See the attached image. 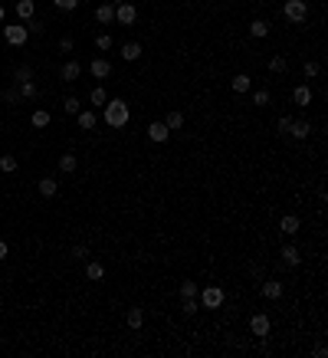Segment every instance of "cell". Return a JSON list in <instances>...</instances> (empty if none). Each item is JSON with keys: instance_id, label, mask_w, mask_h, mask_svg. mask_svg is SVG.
I'll return each instance as SVG.
<instances>
[{"instance_id": "31", "label": "cell", "mask_w": 328, "mask_h": 358, "mask_svg": "<svg viewBox=\"0 0 328 358\" xmlns=\"http://www.w3.org/2000/svg\"><path fill=\"white\" fill-rule=\"evenodd\" d=\"M62 112H66V115H76V112H79V99H76V95H69V99L62 102Z\"/></svg>"}, {"instance_id": "18", "label": "cell", "mask_w": 328, "mask_h": 358, "mask_svg": "<svg viewBox=\"0 0 328 358\" xmlns=\"http://www.w3.org/2000/svg\"><path fill=\"white\" fill-rule=\"evenodd\" d=\"M76 115H79V128H82V132H92L95 122H99V118H95V112H76Z\"/></svg>"}, {"instance_id": "33", "label": "cell", "mask_w": 328, "mask_h": 358, "mask_svg": "<svg viewBox=\"0 0 328 358\" xmlns=\"http://www.w3.org/2000/svg\"><path fill=\"white\" fill-rule=\"evenodd\" d=\"M197 296H191V299H184V315H197Z\"/></svg>"}, {"instance_id": "5", "label": "cell", "mask_w": 328, "mask_h": 358, "mask_svg": "<svg viewBox=\"0 0 328 358\" xmlns=\"http://www.w3.org/2000/svg\"><path fill=\"white\" fill-rule=\"evenodd\" d=\"M200 303H204V309H220L223 306V289L220 286H207V289L200 292Z\"/></svg>"}, {"instance_id": "45", "label": "cell", "mask_w": 328, "mask_h": 358, "mask_svg": "<svg viewBox=\"0 0 328 358\" xmlns=\"http://www.w3.org/2000/svg\"><path fill=\"white\" fill-rule=\"evenodd\" d=\"M7 253H10V247H7V243L0 240V259H7Z\"/></svg>"}, {"instance_id": "46", "label": "cell", "mask_w": 328, "mask_h": 358, "mask_svg": "<svg viewBox=\"0 0 328 358\" xmlns=\"http://www.w3.org/2000/svg\"><path fill=\"white\" fill-rule=\"evenodd\" d=\"M4 17H7V13H4V7H0V23H4Z\"/></svg>"}, {"instance_id": "9", "label": "cell", "mask_w": 328, "mask_h": 358, "mask_svg": "<svg viewBox=\"0 0 328 358\" xmlns=\"http://www.w3.org/2000/svg\"><path fill=\"white\" fill-rule=\"evenodd\" d=\"M33 13H37V4H33V0H17V17L23 20V23H30Z\"/></svg>"}, {"instance_id": "36", "label": "cell", "mask_w": 328, "mask_h": 358, "mask_svg": "<svg viewBox=\"0 0 328 358\" xmlns=\"http://www.w3.org/2000/svg\"><path fill=\"white\" fill-rule=\"evenodd\" d=\"M249 276H253V279H263V276H266V270H263V263H253V266H249Z\"/></svg>"}, {"instance_id": "2", "label": "cell", "mask_w": 328, "mask_h": 358, "mask_svg": "<svg viewBox=\"0 0 328 358\" xmlns=\"http://www.w3.org/2000/svg\"><path fill=\"white\" fill-rule=\"evenodd\" d=\"M282 13H285L289 23H305V17H309V4H305V0H285Z\"/></svg>"}, {"instance_id": "35", "label": "cell", "mask_w": 328, "mask_h": 358, "mask_svg": "<svg viewBox=\"0 0 328 358\" xmlns=\"http://www.w3.org/2000/svg\"><path fill=\"white\" fill-rule=\"evenodd\" d=\"M56 7H59V10H76V7H79V0H53Z\"/></svg>"}, {"instance_id": "30", "label": "cell", "mask_w": 328, "mask_h": 358, "mask_svg": "<svg viewBox=\"0 0 328 358\" xmlns=\"http://www.w3.org/2000/svg\"><path fill=\"white\" fill-rule=\"evenodd\" d=\"M20 95H23V99H37V86H33L30 79L20 82Z\"/></svg>"}, {"instance_id": "14", "label": "cell", "mask_w": 328, "mask_h": 358, "mask_svg": "<svg viewBox=\"0 0 328 358\" xmlns=\"http://www.w3.org/2000/svg\"><path fill=\"white\" fill-rule=\"evenodd\" d=\"M95 20H99V23H112V20H115V4L95 7Z\"/></svg>"}, {"instance_id": "34", "label": "cell", "mask_w": 328, "mask_h": 358, "mask_svg": "<svg viewBox=\"0 0 328 358\" xmlns=\"http://www.w3.org/2000/svg\"><path fill=\"white\" fill-rule=\"evenodd\" d=\"M95 46H99V50H112V37L108 33H99V37H95Z\"/></svg>"}, {"instance_id": "24", "label": "cell", "mask_w": 328, "mask_h": 358, "mask_svg": "<svg viewBox=\"0 0 328 358\" xmlns=\"http://www.w3.org/2000/svg\"><path fill=\"white\" fill-rule=\"evenodd\" d=\"M89 102H92V105H105V102H108V92H105L102 86H95L92 92H89Z\"/></svg>"}, {"instance_id": "32", "label": "cell", "mask_w": 328, "mask_h": 358, "mask_svg": "<svg viewBox=\"0 0 328 358\" xmlns=\"http://www.w3.org/2000/svg\"><path fill=\"white\" fill-rule=\"evenodd\" d=\"M0 168L4 171H17V158L13 154H0Z\"/></svg>"}, {"instance_id": "3", "label": "cell", "mask_w": 328, "mask_h": 358, "mask_svg": "<svg viewBox=\"0 0 328 358\" xmlns=\"http://www.w3.org/2000/svg\"><path fill=\"white\" fill-rule=\"evenodd\" d=\"M4 40L10 46H23L26 40H30V30H26L23 23H17V26H4Z\"/></svg>"}, {"instance_id": "19", "label": "cell", "mask_w": 328, "mask_h": 358, "mask_svg": "<svg viewBox=\"0 0 328 358\" xmlns=\"http://www.w3.org/2000/svg\"><path fill=\"white\" fill-rule=\"evenodd\" d=\"M164 125H167V132H177L180 125H184V115H180L177 109H174V112H167V115H164Z\"/></svg>"}, {"instance_id": "41", "label": "cell", "mask_w": 328, "mask_h": 358, "mask_svg": "<svg viewBox=\"0 0 328 358\" xmlns=\"http://www.w3.org/2000/svg\"><path fill=\"white\" fill-rule=\"evenodd\" d=\"M26 30H30V33H43L46 26H43V23H37V20H30V26H26Z\"/></svg>"}, {"instance_id": "6", "label": "cell", "mask_w": 328, "mask_h": 358, "mask_svg": "<svg viewBox=\"0 0 328 358\" xmlns=\"http://www.w3.org/2000/svg\"><path fill=\"white\" fill-rule=\"evenodd\" d=\"M115 20H118L122 26H131V23L138 20V10L128 4V0H125V4H118V7H115Z\"/></svg>"}, {"instance_id": "12", "label": "cell", "mask_w": 328, "mask_h": 358, "mask_svg": "<svg viewBox=\"0 0 328 358\" xmlns=\"http://www.w3.org/2000/svg\"><path fill=\"white\" fill-rule=\"evenodd\" d=\"M292 102L296 105H312V89L309 86H296L292 89Z\"/></svg>"}, {"instance_id": "28", "label": "cell", "mask_w": 328, "mask_h": 358, "mask_svg": "<svg viewBox=\"0 0 328 358\" xmlns=\"http://www.w3.org/2000/svg\"><path fill=\"white\" fill-rule=\"evenodd\" d=\"M86 276H89V279H102V276H105V266H102L99 259H95V263H89V266H86Z\"/></svg>"}, {"instance_id": "15", "label": "cell", "mask_w": 328, "mask_h": 358, "mask_svg": "<svg viewBox=\"0 0 328 358\" xmlns=\"http://www.w3.org/2000/svg\"><path fill=\"white\" fill-rule=\"evenodd\" d=\"M230 89H233V92H249V76L246 73H236L233 79H230Z\"/></svg>"}, {"instance_id": "25", "label": "cell", "mask_w": 328, "mask_h": 358, "mask_svg": "<svg viewBox=\"0 0 328 358\" xmlns=\"http://www.w3.org/2000/svg\"><path fill=\"white\" fill-rule=\"evenodd\" d=\"M37 191L43 194V198H53V194H56V181H53V178H43V181L37 184Z\"/></svg>"}, {"instance_id": "40", "label": "cell", "mask_w": 328, "mask_h": 358, "mask_svg": "<svg viewBox=\"0 0 328 358\" xmlns=\"http://www.w3.org/2000/svg\"><path fill=\"white\" fill-rule=\"evenodd\" d=\"M256 105H269V92H266V89H260V92H256Z\"/></svg>"}, {"instance_id": "4", "label": "cell", "mask_w": 328, "mask_h": 358, "mask_svg": "<svg viewBox=\"0 0 328 358\" xmlns=\"http://www.w3.org/2000/svg\"><path fill=\"white\" fill-rule=\"evenodd\" d=\"M269 329H273V322H269V315L256 312L253 319H249V332H253L256 339H266V335H269Z\"/></svg>"}, {"instance_id": "29", "label": "cell", "mask_w": 328, "mask_h": 358, "mask_svg": "<svg viewBox=\"0 0 328 358\" xmlns=\"http://www.w3.org/2000/svg\"><path fill=\"white\" fill-rule=\"evenodd\" d=\"M285 66H289V62H285L282 53H276L273 59H269V69H273V73H285Z\"/></svg>"}, {"instance_id": "10", "label": "cell", "mask_w": 328, "mask_h": 358, "mask_svg": "<svg viewBox=\"0 0 328 358\" xmlns=\"http://www.w3.org/2000/svg\"><path fill=\"white\" fill-rule=\"evenodd\" d=\"M167 135H171V132H167L164 122H151L148 125V138L151 142H167Z\"/></svg>"}, {"instance_id": "13", "label": "cell", "mask_w": 328, "mask_h": 358, "mask_svg": "<svg viewBox=\"0 0 328 358\" xmlns=\"http://www.w3.org/2000/svg\"><path fill=\"white\" fill-rule=\"evenodd\" d=\"M299 259H302V253H299V247L285 243V247H282V263H285V266H299Z\"/></svg>"}, {"instance_id": "21", "label": "cell", "mask_w": 328, "mask_h": 358, "mask_svg": "<svg viewBox=\"0 0 328 358\" xmlns=\"http://www.w3.org/2000/svg\"><path fill=\"white\" fill-rule=\"evenodd\" d=\"M59 76H62V79H66V82H72V79H79V62H66V66H62L59 69Z\"/></svg>"}, {"instance_id": "47", "label": "cell", "mask_w": 328, "mask_h": 358, "mask_svg": "<svg viewBox=\"0 0 328 358\" xmlns=\"http://www.w3.org/2000/svg\"><path fill=\"white\" fill-rule=\"evenodd\" d=\"M108 4H115V7H118V4H125V0H108Z\"/></svg>"}, {"instance_id": "11", "label": "cell", "mask_w": 328, "mask_h": 358, "mask_svg": "<svg viewBox=\"0 0 328 358\" xmlns=\"http://www.w3.org/2000/svg\"><path fill=\"white\" fill-rule=\"evenodd\" d=\"M89 73H92L95 79H105V76L112 73V62H108V59H92V66H89Z\"/></svg>"}, {"instance_id": "1", "label": "cell", "mask_w": 328, "mask_h": 358, "mask_svg": "<svg viewBox=\"0 0 328 358\" xmlns=\"http://www.w3.org/2000/svg\"><path fill=\"white\" fill-rule=\"evenodd\" d=\"M128 118H131V112H128V105H125L122 99H108L105 102V125L108 128H125Z\"/></svg>"}, {"instance_id": "7", "label": "cell", "mask_w": 328, "mask_h": 358, "mask_svg": "<svg viewBox=\"0 0 328 358\" xmlns=\"http://www.w3.org/2000/svg\"><path fill=\"white\" fill-rule=\"evenodd\" d=\"M260 292H263L266 299H273V303H276V299H282V283H276V279H263Z\"/></svg>"}, {"instance_id": "20", "label": "cell", "mask_w": 328, "mask_h": 358, "mask_svg": "<svg viewBox=\"0 0 328 358\" xmlns=\"http://www.w3.org/2000/svg\"><path fill=\"white\" fill-rule=\"evenodd\" d=\"M279 230H282V234H296V230H299V217L296 214H285L282 220H279Z\"/></svg>"}, {"instance_id": "43", "label": "cell", "mask_w": 328, "mask_h": 358, "mask_svg": "<svg viewBox=\"0 0 328 358\" xmlns=\"http://www.w3.org/2000/svg\"><path fill=\"white\" fill-rule=\"evenodd\" d=\"M289 125H292V118H289V115L279 118V132H289Z\"/></svg>"}, {"instance_id": "17", "label": "cell", "mask_w": 328, "mask_h": 358, "mask_svg": "<svg viewBox=\"0 0 328 358\" xmlns=\"http://www.w3.org/2000/svg\"><path fill=\"white\" fill-rule=\"evenodd\" d=\"M30 122H33V128H46V125L53 122V115H50L46 109H37V112H33V118H30Z\"/></svg>"}, {"instance_id": "42", "label": "cell", "mask_w": 328, "mask_h": 358, "mask_svg": "<svg viewBox=\"0 0 328 358\" xmlns=\"http://www.w3.org/2000/svg\"><path fill=\"white\" fill-rule=\"evenodd\" d=\"M59 50H62V53H69V50H72V40L62 37V40H59Z\"/></svg>"}, {"instance_id": "8", "label": "cell", "mask_w": 328, "mask_h": 358, "mask_svg": "<svg viewBox=\"0 0 328 358\" xmlns=\"http://www.w3.org/2000/svg\"><path fill=\"white\" fill-rule=\"evenodd\" d=\"M289 135H292V138H299V142H305V138L312 135V125H309V122H302V118H299V122L292 118V125H289Z\"/></svg>"}, {"instance_id": "37", "label": "cell", "mask_w": 328, "mask_h": 358, "mask_svg": "<svg viewBox=\"0 0 328 358\" xmlns=\"http://www.w3.org/2000/svg\"><path fill=\"white\" fill-rule=\"evenodd\" d=\"M302 73H305V79H312V76H318V62H305V69H302Z\"/></svg>"}, {"instance_id": "26", "label": "cell", "mask_w": 328, "mask_h": 358, "mask_svg": "<svg viewBox=\"0 0 328 358\" xmlns=\"http://www.w3.org/2000/svg\"><path fill=\"white\" fill-rule=\"evenodd\" d=\"M197 283H194V279H184V283H180V299H191V296H197Z\"/></svg>"}, {"instance_id": "22", "label": "cell", "mask_w": 328, "mask_h": 358, "mask_svg": "<svg viewBox=\"0 0 328 358\" xmlns=\"http://www.w3.org/2000/svg\"><path fill=\"white\" fill-rule=\"evenodd\" d=\"M125 322H128L131 329H141V322H144V312H141V309H128V312H125Z\"/></svg>"}, {"instance_id": "27", "label": "cell", "mask_w": 328, "mask_h": 358, "mask_svg": "<svg viewBox=\"0 0 328 358\" xmlns=\"http://www.w3.org/2000/svg\"><path fill=\"white\" fill-rule=\"evenodd\" d=\"M76 165H79V161H76V154H62V158H59V171H66V174H72Z\"/></svg>"}, {"instance_id": "38", "label": "cell", "mask_w": 328, "mask_h": 358, "mask_svg": "<svg viewBox=\"0 0 328 358\" xmlns=\"http://www.w3.org/2000/svg\"><path fill=\"white\" fill-rule=\"evenodd\" d=\"M30 76H33V69H30V66H20V69H17V79H20V82H26Z\"/></svg>"}, {"instance_id": "39", "label": "cell", "mask_w": 328, "mask_h": 358, "mask_svg": "<svg viewBox=\"0 0 328 358\" xmlns=\"http://www.w3.org/2000/svg\"><path fill=\"white\" fill-rule=\"evenodd\" d=\"M86 256H89V250L82 247V243H79V247H72V259H86Z\"/></svg>"}, {"instance_id": "44", "label": "cell", "mask_w": 328, "mask_h": 358, "mask_svg": "<svg viewBox=\"0 0 328 358\" xmlns=\"http://www.w3.org/2000/svg\"><path fill=\"white\" fill-rule=\"evenodd\" d=\"M312 355H315V358H325L328 348H325V345H315V348H312Z\"/></svg>"}, {"instance_id": "16", "label": "cell", "mask_w": 328, "mask_h": 358, "mask_svg": "<svg viewBox=\"0 0 328 358\" xmlns=\"http://www.w3.org/2000/svg\"><path fill=\"white\" fill-rule=\"evenodd\" d=\"M122 56H125V62H135L138 56H141V43H135V40H131V43H125V46H122Z\"/></svg>"}, {"instance_id": "23", "label": "cell", "mask_w": 328, "mask_h": 358, "mask_svg": "<svg viewBox=\"0 0 328 358\" xmlns=\"http://www.w3.org/2000/svg\"><path fill=\"white\" fill-rule=\"evenodd\" d=\"M249 33H253L256 40H263L269 33V23H266V20H253V23H249Z\"/></svg>"}]
</instances>
